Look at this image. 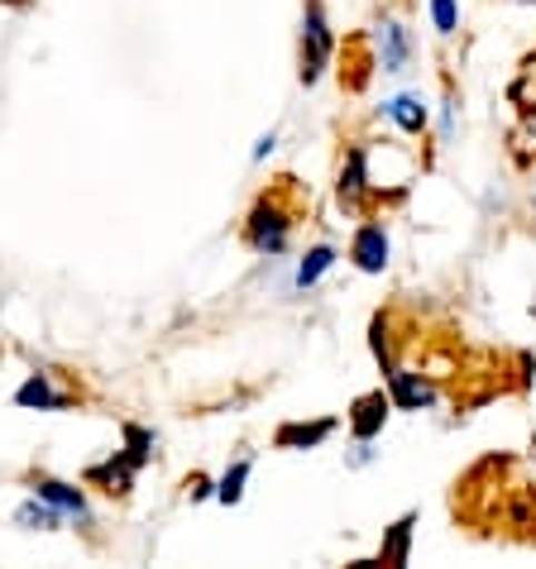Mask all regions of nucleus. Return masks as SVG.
I'll return each instance as SVG.
<instances>
[{
    "instance_id": "4468645a",
    "label": "nucleus",
    "mask_w": 536,
    "mask_h": 569,
    "mask_svg": "<svg viewBox=\"0 0 536 569\" xmlns=\"http://www.w3.org/2000/svg\"><path fill=\"white\" fill-rule=\"evenodd\" d=\"M14 521H20L24 531H53V527H62L68 517H62L53 502H43L39 493H29V502H20V508H14Z\"/></svg>"
},
{
    "instance_id": "7ed1b4c3",
    "label": "nucleus",
    "mask_w": 536,
    "mask_h": 569,
    "mask_svg": "<svg viewBox=\"0 0 536 569\" xmlns=\"http://www.w3.org/2000/svg\"><path fill=\"white\" fill-rule=\"evenodd\" d=\"M72 402H77V392L58 388L49 369H34L20 388H14V407H24V412H68Z\"/></svg>"
},
{
    "instance_id": "2eb2a0df",
    "label": "nucleus",
    "mask_w": 536,
    "mask_h": 569,
    "mask_svg": "<svg viewBox=\"0 0 536 569\" xmlns=\"http://www.w3.org/2000/svg\"><path fill=\"white\" fill-rule=\"evenodd\" d=\"M413 527H417V512H407L393 521L388 541L378 546V565H407V550H413Z\"/></svg>"
},
{
    "instance_id": "20e7f679",
    "label": "nucleus",
    "mask_w": 536,
    "mask_h": 569,
    "mask_svg": "<svg viewBox=\"0 0 536 569\" xmlns=\"http://www.w3.org/2000/svg\"><path fill=\"white\" fill-rule=\"evenodd\" d=\"M336 197L345 211H365V201L374 197V182H369V149H350L340 163V182H336Z\"/></svg>"
},
{
    "instance_id": "0eeeda50",
    "label": "nucleus",
    "mask_w": 536,
    "mask_h": 569,
    "mask_svg": "<svg viewBox=\"0 0 536 569\" xmlns=\"http://www.w3.org/2000/svg\"><path fill=\"white\" fill-rule=\"evenodd\" d=\"M350 263L359 268V273H384L388 268V230L384 226H359L355 240H350Z\"/></svg>"
},
{
    "instance_id": "4be33fe9",
    "label": "nucleus",
    "mask_w": 536,
    "mask_h": 569,
    "mask_svg": "<svg viewBox=\"0 0 536 569\" xmlns=\"http://www.w3.org/2000/svg\"><path fill=\"white\" fill-rule=\"evenodd\" d=\"M450 130H455V101H446V106H440V134L450 139Z\"/></svg>"
},
{
    "instance_id": "dca6fc26",
    "label": "nucleus",
    "mask_w": 536,
    "mask_h": 569,
    "mask_svg": "<svg viewBox=\"0 0 536 569\" xmlns=\"http://www.w3.org/2000/svg\"><path fill=\"white\" fill-rule=\"evenodd\" d=\"M249 473H255V460H235V465H230V469L216 479V502H226V508H235V502L245 498Z\"/></svg>"
},
{
    "instance_id": "f8f14e48",
    "label": "nucleus",
    "mask_w": 536,
    "mask_h": 569,
    "mask_svg": "<svg viewBox=\"0 0 536 569\" xmlns=\"http://www.w3.org/2000/svg\"><path fill=\"white\" fill-rule=\"evenodd\" d=\"M384 116L398 124L403 134H421L427 130V106H421V97H413V91H398V97L384 101Z\"/></svg>"
},
{
    "instance_id": "aec40b11",
    "label": "nucleus",
    "mask_w": 536,
    "mask_h": 569,
    "mask_svg": "<svg viewBox=\"0 0 536 569\" xmlns=\"http://www.w3.org/2000/svg\"><path fill=\"white\" fill-rule=\"evenodd\" d=\"M187 498H192V502H201V498H216V483L207 479V473H192V479H187Z\"/></svg>"
},
{
    "instance_id": "a211bd4d",
    "label": "nucleus",
    "mask_w": 536,
    "mask_h": 569,
    "mask_svg": "<svg viewBox=\"0 0 536 569\" xmlns=\"http://www.w3.org/2000/svg\"><path fill=\"white\" fill-rule=\"evenodd\" d=\"M369 336H374V359H378V369H393V336H388V316H374V326H369Z\"/></svg>"
},
{
    "instance_id": "5701e85b",
    "label": "nucleus",
    "mask_w": 536,
    "mask_h": 569,
    "mask_svg": "<svg viewBox=\"0 0 536 569\" xmlns=\"http://www.w3.org/2000/svg\"><path fill=\"white\" fill-rule=\"evenodd\" d=\"M532 450H536V440H532Z\"/></svg>"
},
{
    "instance_id": "f257e3e1",
    "label": "nucleus",
    "mask_w": 536,
    "mask_h": 569,
    "mask_svg": "<svg viewBox=\"0 0 536 569\" xmlns=\"http://www.w3.org/2000/svg\"><path fill=\"white\" fill-rule=\"evenodd\" d=\"M292 240V211H282L278 197H259V207L245 220V244L264 259H278Z\"/></svg>"
},
{
    "instance_id": "9b49d317",
    "label": "nucleus",
    "mask_w": 536,
    "mask_h": 569,
    "mask_svg": "<svg viewBox=\"0 0 536 569\" xmlns=\"http://www.w3.org/2000/svg\"><path fill=\"white\" fill-rule=\"evenodd\" d=\"M336 431V417H321V421H288V426H278V436H274V446L278 450H311V446H321V440Z\"/></svg>"
},
{
    "instance_id": "6e6552de",
    "label": "nucleus",
    "mask_w": 536,
    "mask_h": 569,
    "mask_svg": "<svg viewBox=\"0 0 536 569\" xmlns=\"http://www.w3.org/2000/svg\"><path fill=\"white\" fill-rule=\"evenodd\" d=\"M388 412H393V398H388L384 388L365 392V398H355V407H350V431H355V440H374L378 431H384Z\"/></svg>"
},
{
    "instance_id": "f3484780",
    "label": "nucleus",
    "mask_w": 536,
    "mask_h": 569,
    "mask_svg": "<svg viewBox=\"0 0 536 569\" xmlns=\"http://www.w3.org/2000/svg\"><path fill=\"white\" fill-rule=\"evenodd\" d=\"M125 455L145 469L153 460V431H145V426H125Z\"/></svg>"
},
{
    "instance_id": "39448f33",
    "label": "nucleus",
    "mask_w": 536,
    "mask_h": 569,
    "mask_svg": "<svg viewBox=\"0 0 536 569\" xmlns=\"http://www.w3.org/2000/svg\"><path fill=\"white\" fill-rule=\"evenodd\" d=\"M29 488L43 498V502H53V508L68 517V521H82V527H91V508H87V493L77 483H68V479H53V473H34L29 479Z\"/></svg>"
},
{
    "instance_id": "412c9836",
    "label": "nucleus",
    "mask_w": 536,
    "mask_h": 569,
    "mask_svg": "<svg viewBox=\"0 0 536 569\" xmlns=\"http://www.w3.org/2000/svg\"><path fill=\"white\" fill-rule=\"evenodd\" d=\"M274 144H278V134L268 130V134L259 139V144H255V153H249V158H255V163H259V158H268V153H274Z\"/></svg>"
},
{
    "instance_id": "f03ea898",
    "label": "nucleus",
    "mask_w": 536,
    "mask_h": 569,
    "mask_svg": "<svg viewBox=\"0 0 536 569\" xmlns=\"http://www.w3.org/2000/svg\"><path fill=\"white\" fill-rule=\"evenodd\" d=\"M330 53H336L330 20H326L321 0H307V10H302V82L307 87L321 82V72L330 68Z\"/></svg>"
},
{
    "instance_id": "6ab92c4d",
    "label": "nucleus",
    "mask_w": 536,
    "mask_h": 569,
    "mask_svg": "<svg viewBox=\"0 0 536 569\" xmlns=\"http://www.w3.org/2000/svg\"><path fill=\"white\" fill-rule=\"evenodd\" d=\"M431 24H436V34H455L460 29V10H455V0H431Z\"/></svg>"
},
{
    "instance_id": "9d476101",
    "label": "nucleus",
    "mask_w": 536,
    "mask_h": 569,
    "mask_svg": "<svg viewBox=\"0 0 536 569\" xmlns=\"http://www.w3.org/2000/svg\"><path fill=\"white\" fill-rule=\"evenodd\" d=\"M378 68L384 72H403L407 68V53H413V43H407V29L398 20H378Z\"/></svg>"
},
{
    "instance_id": "1a4fd4ad",
    "label": "nucleus",
    "mask_w": 536,
    "mask_h": 569,
    "mask_svg": "<svg viewBox=\"0 0 536 569\" xmlns=\"http://www.w3.org/2000/svg\"><path fill=\"white\" fill-rule=\"evenodd\" d=\"M135 473H139V465H135V460H130V455H125V450H116V455H110L106 465H97V469H91L87 479H91V483H101L110 498H125V493H130V488H135Z\"/></svg>"
},
{
    "instance_id": "ddd939ff",
    "label": "nucleus",
    "mask_w": 536,
    "mask_h": 569,
    "mask_svg": "<svg viewBox=\"0 0 536 569\" xmlns=\"http://www.w3.org/2000/svg\"><path fill=\"white\" fill-rule=\"evenodd\" d=\"M336 263V244H311L302 259H297V273H292V288L297 292H307V288H317L321 273Z\"/></svg>"
},
{
    "instance_id": "423d86ee",
    "label": "nucleus",
    "mask_w": 536,
    "mask_h": 569,
    "mask_svg": "<svg viewBox=\"0 0 536 569\" xmlns=\"http://www.w3.org/2000/svg\"><path fill=\"white\" fill-rule=\"evenodd\" d=\"M388 398H393V407H403V412H421V407L436 402V388L417 369L393 363V369H388Z\"/></svg>"
}]
</instances>
